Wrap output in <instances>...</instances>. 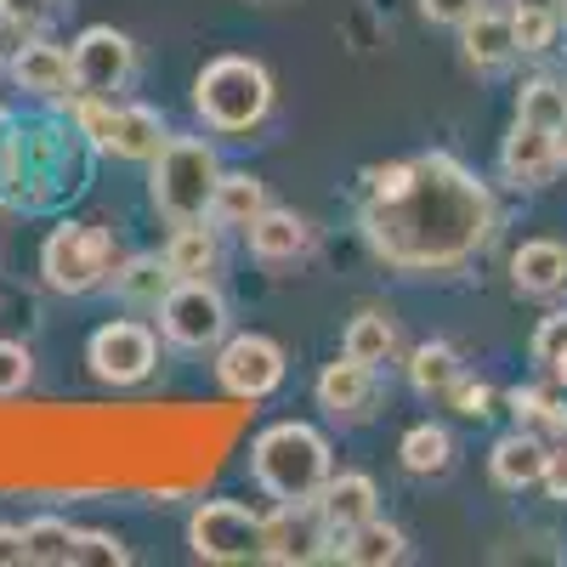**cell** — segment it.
<instances>
[{
  "mask_svg": "<svg viewBox=\"0 0 567 567\" xmlns=\"http://www.w3.org/2000/svg\"><path fill=\"white\" fill-rule=\"evenodd\" d=\"M358 233L392 272L454 278L494 245L499 205L477 171L432 148L414 159H381L358 176Z\"/></svg>",
  "mask_w": 567,
  "mask_h": 567,
  "instance_id": "obj_1",
  "label": "cell"
},
{
  "mask_svg": "<svg viewBox=\"0 0 567 567\" xmlns=\"http://www.w3.org/2000/svg\"><path fill=\"white\" fill-rule=\"evenodd\" d=\"M91 159H97V148L74 131L69 114L45 109L40 120H12L0 136V210H63L91 187Z\"/></svg>",
  "mask_w": 567,
  "mask_h": 567,
  "instance_id": "obj_2",
  "label": "cell"
},
{
  "mask_svg": "<svg viewBox=\"0 0 567 567\" xmlns=\"http://www.w3.org/2000/svg\"><path fill=\"white\" fill-rule=\"evenodd\" d=\"M250 483L272 505L290 499H318V488L336 477V443H329L312 420H272L245 449Z\"/></svg>",
  "mask_w": 567,
  "mask_h": 567,
  "instance_id": "obj_3",
  "label": "cell"
},
{
  "mask_svg": "<svg viewBox=\"0 0 567 567\" xmlns=\"http://www.w3.org/2000/svg\"><path fill=\"white\" fill-rule=\"evenodd\" d=\"M278 109V80L261 58L221 52L194 74V114L210 136H256Z\"/></svg>",
  "mask_w": 567,
  "mask_h": 567,
  "instance_id": "obj_4",
  "label": "cell"
},
{
  "mask_svg": "<svg viewBox=\"0 0 567 567\" xmlns=\"http://www.w3.org/2000/svg\"><path fill=\"white\" fill-rule=\"evenodd\" d=\"M120 245H114V233L103 221H85V216H58L52 227H45V239H40V284L52 296H103L109 284H114V267H120Z\"/></svg>",
  "mask_w": 567,
  "mask_h": 567,
  "instance_id": "obj_5",
  "label": "cell"
},
{
  "mask_svg": "<svg viewBox=\"0 0 567 567\" xmlns=\"http://www.w3.org/2000/svg\"><path fill=\"white\" fill-rule=\"evenodd\" d=\"M221 154L210 131L205 136H165V148L148 159V205L165 227H182V221H205L210 216V199H216V182H221Z\"/></svg>",
  "mask_w": 567,
  "mask_h": 567,
  "instance_id": "obj_6",
  "label": "cell"
},
{
  "mask_svg": "<svg viewBox=\"0 0 567 567\" xmlns=\"http://www.w3.org/2000/svg\"><path fill=\"white\" fill-rule=\"evenodd\" d=\"M63 114L74 120V131L103 159H120V165H148L165 148V136H171L159 109L131 103V97H80V91H74Z\"/></svg>",
  "mask_w": 567,
  "mask_h": 567,
  "instance_id": "obj_7",
  "label": "cell"
},
{
  "mask_svg": "<svg viewBox=\"0 0 567 567\" xmlns=\"http://www.w3.org/2000/svg\"><path fill=\"white\" fill-rule=\"evenodd\" d=\"M165 336L148 318H103L85 336V374L109 392H136L159 374Z\"/></svg>",
  "mask_w": 567,
  "mask_h": 567,
  "instance_id": "obj_8",
  "label": "cell"
},
{
  "mask_svg": "<svg viewBox=\"0 0 567 567\" xmlns=\"http://www.w3.org/2000/svg\"><path fill=\"white\" fill-rule=\"evenodd\" d=\"M154 323H159L171 352L205 358L233 336V307H227L216 278H171V290L154 307Z\"/></svg>",
  "mask_w": 567,
  "mask_h": 567,
  "instance_id": "obj_9",
  "label": "cell"
},
{
  "mask_svg": "<svg viewBox=\"0 0 567 567\" xmlns=\"http://www.w3.org/2000/svg\"><path fill=\"white\" fill-rule=\"evenodd\" d=\"M210 374H216V392L227 403H267L284 392V381H290V352H284V341L261 336V329H233V336L210 352Z\"/></svg>",
  "mask_w": 567,
  "mask_h": 567,
  "instance_id": "obj_10",
  "label": "cell"
},
{
  "mask_svg": "<svg viewBox=\"0 0 567 567\" xmlns=\"http://www.w3.org/2000/svg\"><path fill=\"white\" fill-rule=\"evenodd\" d=\"M261 539H267V511L245 499H199L187 511V550L210 567L261 561Z\"/></svg>",
  "mask_w": 567,
  "mask_h": 567,
  "instance_id": "obj_11",
  "label": "cell"
},
{
  "mask_svg": "<svg viewBox=\"0 0 567 567\" xmlns=\"http://www.w3.org/2000/svg\"><path fill=\"white\" fill-rule=\"evenodd\" d=\"M69 69H74V91H80V97H125V91L136 85L142 52H136V40L125 29L85 23L69 40Z\"/></svg>",
  "mask_w": 567,
  "mask_h": 567,
  "instance_id": "obj_12",
  "label": "cell"
},
{
  "mask_svg": "<svg viewBox=\"0 0 567 567\" xmlns=\"http://www.w3.org/2000/svg\"><path fill=\"white\" fill-rule=\"evenodd\" d=\"M312 403L323 409V420H336V425H369L374 414H381V403H386V381H381L374 363H358V358L336 352L318 369Z\"/></svg>",
  "mask_w": 567,
  "mask_h": 567,
  "instance_id": "obj_13",
  "label": "cell"
},
{
  "mask_svg": "<svg viewBox=\"0 0 567 567\" xmlns=\"http://www.w3.org/2000/svg\"><path fill=\"white\" fill-rule=\"evenodd\" d=\"M336 556V534H329L318 499H290V505H267V539L261 561L272 567H312Z\"/></svg>",
  "mask_w": 567,
  "mask_h": 567,
  "instance_id": "obj_14",
  "label": "cell"
},
{
  "mask_svg": "<svg viewBox=\"0 0 567 567\" xmlns=\"http://www.w3.org/2000/svg\"><path fill=\"white\" fill-rule=\"evenodd\" d=\"M7 74H12V85L23 91L29 103H40V109H69V97H74V69H69V45H58V40H45V34H23L18 40V52L7 58Z\"/></svg>",
  "mask_w": 567,
  "mask_h": 567,
  "instance_id": "obj_15",
  "label": "cell"
},
{
  "mask_svg": "<svg viewBox=\"0 0 567 567\" xmlns=\"http://www.w3.org/2000/svg\"><path fill=\"white\" fill-rule=\"evenodd\" d=\"M245 250H250V261L267 267V272L301 267V261H312V250H318V227H312V216H301V210H290V205H267V210L245 227Z\"/></svg>",
  "mask_w": 567,
  "mask_h": 567,
  "instance_id": "obj_16",
  "label": "cell"
},
{
  "mask_svg": "<svg viewBox=\"0 0 567 567\" xmlns=\"http://www.w3.org/2000/svg\"><path fill=\"white\" fill-rule=\"evenodd\" d=\"M556 171H561V159H556V131L516 120V125L505 131V142H499V176H505L511 187H528V194H534V187H545Z\"/></svg>",
  "mask_w": 567,
  "mask_h": 567,
  "instance_id": "obj_17",
  "label": "cell"
},
{
  "mask_svg": "<svg viewBox=\"0 0 567 567\" xmlns=\"http://www.w3.org/2000/svg\"><path fill=\"white\" fill-rule=\"evenodd\" d=\"M511 290L528 301H567V245L523 239L511 250Z\"/></svg>",
  "mask_w": 567,
  "mask_h": 567,
  "instance_id": "obj_18",
  "label": "cell"
},
{
  "mask_svg": "<svg viewBox=\"0 0 567 567\" xmlns=\"http://www.w3.org/2000/svg\"><path fill=\"white\" fill-rule=\"evenodd\" d=\"M159 256H165L171 278H221V261H227L221 227H216L210 216H205V221H182V227L165 233Z\"/></svg>",
  "mask_w": 567,
  "mask_h": 567,
  "instance_id": "obj_19",
  "label": "cell"
},
{
  "mask_svg": "<svg viewBox=\"0 0 567 567\" xmlns=\"http://www.w3.org/2000/svg\"><path fill=\"white\" fill-rule=\"evenodd\" d=\"M318 511H323L329 534L341 539V534L363 528L369 516H381V488H374L369 471H336V477L318 488Z\"/></svg>",
  "mask_w": 567,
  "mask_h": 567,
  "instance_id": "obj_20",
  "label": "cell"
},
{
  "mask_svg": "<svg viewBox=\"0 0 567 567\" xmlns=\"http://www.w3.org/2000/svg\"><path fill=\"white\" fill-rule=\"evenodd\" d=\"M545 454H550V443L539 437V432H505L494 449H488V477H494V488H505V494H528V488H539V477H545Z\"/></svg>",
  "mask_w": 567,
  "mask_h": 567,
  "instance_id": "obj_21",
  "label": "cell"
},
{
  "mask_svg": "<svg viewBox=\"0 0 567 567\" xmlns=\"http://www.w3.org/2000/svg\"><path fill=\"white\" fill-rule=\"evenodd\" d=\"M460 52H465V63L477 69V74H499V69H511V58H516L511 12H494V7H483L477 18H471V23L460 29Z\"/></svg>",
  "mask_w": 567,
  "mask_h": 567,
  "instance_id": "obj_22",
  "label": "cell"
},
{
  "mask_svg": "<svg viewBox=\"0 0 567 567\" xmlns=\"http://www.w3.org/2000/svg\"><path fill=\"white\" fill-rule=\"evenodd\" d=\"M336 561H347V567H398V561H409V534L398 523H386V516H369L363 528L336 539Z\"/></svg>",
  "mask_w": 567,
  "mask_h": 567,
  "instance_id": "obj_23",
  "label": "cell"
},
{
  "mask_svg": "<svg viewBox=\"0 0 567 567\" xmlns=\"http://www.w3.org/2000/svg\"><path fill=\"white\" fill-rule=\"evenodd\" d=\"M165 290H171V267H165V256H159V250L120 256L114 284H109V296H114V301H125V307H136V312H154Z\"/></svg>",
  "mask_w": 567,
  "mask_h": 567,
  "instance_id": "obj_24",
  "label": "cell"
},
{
  "mask_svg": "<svg viewBox=\"0 0 567 567\" xmlns=\"http://www.w3.org/2000/svg\"><path fill=\"white\" fill-rule=\"evenodd\" d=\"M398 465L409 471V477H420V483L449 477V471H454V437H449V425H437V420L409 425V432L398 437Z\"/></svg>",
  "mask_w": 567,
  "mask_h": 567,
  "instance_id": "obj_25",
  "label": "cell"
},
{
  "mask_svg": "<svg viewBox=\"0 0 567 567\" xmlns=\"http://www.w3.org/2000/svg\"><path fill=\"white\" fill-rule=\"evenodd\" d=\"M272 199H267V182L256 176V171H221V182H216V199H210V221L227 233V227H250L261 210H267Z\"/></svg>",
  "mask_w": 567,
  "mask_h": 567,
  "instance_id": "obj_26",
  "label": "cell"
},
{
  "mask_svg": "<svg viewBox=\"0 0 567 567\" xmlns=\"http://www.w3.org/2000/svg\"><path fill=\"white\" fill-rule=\"evenodd\" d=\"M341 352H347V358H358V363H374V369L398 363V352H403V341H398V323H392L386 312L363 307V312L341 329Z\"/></svg>",
  "mask_w": 567,
  "mask_h": 567,
  "instance_id": "obj_27",
  "label": "cell"
},
{
  "mask_svg": "<svg viewBox=\"0 0 567 567\" xmlns=\"http://www.w3.org/2000/svg\"><path fill=\"white\" fill-rule=\"evenodd\" d=\"M74 523L58 511H40L23 523V567H74Z\"/></svg>",
  "mask_w": 567,
  "mask_h": 567,
  "instance_id": "obj_28",
  "label": "cell"
},
{
  "mask_svg": "<svg viewBox=\"0 0 567 567\" xmlns=\"http://www.w3.org/2000/svg\"><path fill=\"white\" fill-rule=\"evenodd\" d=\"M505 409L523 432H539L545 443L567 437V398L561 392H545V386H511L505 392Z\"/></svg>",
  "mask_w": 567,
  "mask_h": 567,
  "instance_id": "obj_29",
  "label": "cell"
},
{
  "mask_svg": "<svg viewBox=\"0 0 567 567\" xmlns=\"http://www.w3.org/2000/svg\"><path fill=\"white\" fill-rule=\"evenodd\" d=\"M403 369H409V386H414L420 398H449V386L465 374V358H460L449 341H420Z\"/></svg>",
  "mask_w": 567,
  "mask_h": 567,
  "instance_id": "obj_30",
  "label": "cell"
},
{
  "mask_svg": "<svg viewBox=\"0 0 567 567\" xmlns=\"http://www.w3.org/2000/svg\"><path fill=\"white\" fill-rule=\"evenodd\" d=\"M516 120H523V125H545V131H561V125H567V80L534 74L523 91H516Z\"/></svg>",
  "mask_w": 567,
  "mask_h": 567,
  "instance_id": "obj_31",
  "label": "cell"
},
{
  "mask_svg": "<svg viewBox=\"0 0 567 567\" xmlns=\"http://www.w3.org/2000/svg\"><path fill=\"white\" fill-rule=\"evenodd\" d=\"M511 34H516V58H545L561 40V12L556 7H511Z\"/></svg>",
  "mask_w": 567,
  "mask_h": 567,
  "instance_id": "obj_32",
  "label": "cell"
},
{
  "mask_svg": "<svg viewBox=\"0 0 567 567\" xmlns=\"http://www.w3.org/2000/svg\"><path fill=\"white\" fill-rule=\"evenodd\" d=\"M528 352H534V363L550 374L556 386H567V307H556L550 318H539Z\"/></svg>",
  "mask_w": 567,
  "mask_h": 567,
  "instance_id": "obj_33",
  "label": "cell"
},
{
  "mask_svg": "<svg viewBox=\"0 0 567 567\" xmlns=\"http://www.w3.org/2000/svg\"><path fill=\"white\" fill-rule=\"evenodd\" d=\"M34 386V347L18 336H0V403H12Z\"/></svg>",
  "mask_w": 567,
  "mask_h": 567,
  "instance_id": "obj_34",
  "label": "cell"
},
{
  "mask_svg": "<svg viewBox=\"0 0 567 567\" xmlns=\"http://www.w3.org/2000/svg\"><path fill=\"white\" fill-rule=\"evenodd\" d=\"M74 567H131V545L109 528H80L74 534Z\"/></svg>",
  "mask_w": 567,
  "mask_h": 567,
  "instance_id": "obj_35",
  "label": "cell"
},
{
  "mask_svg": "<svg viewBox=\"0 0 567 567\" xmlns=\"http://www.w3.org/2000/svg\"><path fill=\"white\" fill-rule=\"evenodd\" d=\"M69 0H0V23H7L18 40L23 34H45L58 18H63Z\"/></svg>",
  "mask_w": 567,
  "mask_h": 567,
  "instance_id": "obj_36",
  "label": "cell"
},
{
  "mask_svg": "<svg viewBox=\"0 0 567 567\" xmlns=\"http://www.w3.org/2000/svg\"><path fill=\"white\" fill-rule=\"evenodd\" d=\"M443 403H449L460 420H488V414H494V403H499V392H494L488 381H477V374L465 369L460 381L449 386V398H443Z\"/></svg>",
  "mask_w": 567,
  "mask_h": 567,
  "instance_id": "obj_37",
  "label": "cell"
},
{
  "mask_svg": "<svg viewBox=\"0 0 567 567\" xmlns=\"http://www.w3.org/2000/svg\"><path fill=\"white\" fill-rule=\"evenodd\" d=\"M483 7H488V0H420V18L432 23V29H454L460 34Z\"/></svg>",
  "mask_w": 567,
  "mask_h": 567,
  "instance_id": "obj_38",
  "label": "cell"
},
{
  "mask_svg": "<svg viewBox=\"0 0 567 567\" xmlns=\"http://www.w3.org/2000/svg\"><path fill=\"white\" fill-rule=\"evenodd\" d=\"M539 488L556 499V505H567V437H556L550 443V454H545V477H539Z\"/></svg>",
  "mask_w": 567,
  "mask_h": 567,
  "instance_id": "obj_39",
  "label": "cell"
},
{
  "mask_svg": "<svg viewBox=\"0 0 567 567\" xmlns=\"http://www.w3.org/2000/svg\"><path fill=\"white\" fill-rule=\"evenodd\" d=\"M0 567H23V528L0 523Z\"/></svg>",
  "mask_w": 567,
  "mask_h": 567,
  "instance_id": "obj_40",
  "label": "cell"
},
{
  "mask_svg": "<svg viewBox=\"0 0 567 567\" xmlns=\"http://www.w3.org/2000/svg\"><path fill=\"white\" fill-rule=\"evenodd\" d=\"M556 159H561V171H567V125L556 131Z\"/></svg>",
  "mask_w": 567,
  "mask_h": 567,
  "instance_id": "obj_41",
  "label": "cell"
},
{
  "mask_svg": "<svg viewBox=\"0 0 567 567\" xmlns=\"http://www.w3.org/2000/svg\"><path fill=\"white\" fill-rule=\"evenodd\" d=\"M511 7H556V12H561L567 0H511Z\"/></svg>",
  "mask_w": 567,
  "mask_h": 567,
  "instance_id": "obj_42",
  "label": "cell"
},
{
  "mask_svg": "<svg viewBox=\"0 0 567 567\" xmlns=\"http://www.w3.org/2000/svg\"><path fill=\"white\" fill-rule=\"evenodd\" d=\"M7 125H12V109H0V136H7Z\"/></svg>",
  "mask_w": 567,
  "mask_h": 567,
  "instance_id": "obj_43",
  "label": "cell"
},
{
  "mask_svg": "<svg viewBox=\"0 0 567 567\" xmlns=\"http://www.w3.org/2000/svg\"><path fill=\"white\" fill-rule=\"evenodd\" d=\"M0 74H7V52H0Z\"/></svg>",
  "mask_w": 567,
  "mask_h": 567,
  "instance_id": "obj_44",
  "label": "cell"
},
{
  "mask_svg": "<svg viewBox=\"0 0 567 567\" xmlns=\"http://www.w3.org/2000/svg\"><path fill=\"white\" fill-rule=\"evenodd\" d=\"M561 18H567V7H561Z\"/></svg>",
  "mask_w": 567,
  "mask_h": 567,
  "instance_id": "obj_45",
  "label": "cell"
}]
</instances>
